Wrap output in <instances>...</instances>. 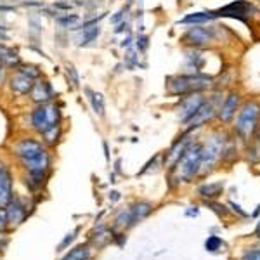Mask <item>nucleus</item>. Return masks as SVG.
Returning <instances> with one entry per match:
<instances>
[{"instance_id":"obj_1","label":"nucleus","mask_w":260,"mask_h":260,"mask_svg":"<svg viewBox=\"0 0 260 260\" xmlns=\"http://www.w3.org/2000/svg\"><path fill=\"white\" fill-rule=\"evenodd\" d=\"M213 87V78L208 75H177L167 78V89L172 95H187L194 92H205Z\"/></svg>"},{"instance_id":"obj_2","label":"nucleus","mask_w":260,"mask_h":260,"mask_svg":"<svg viewBox=\"0 0 260 260\" xmlns=\"http://www.w3.org/2000/svg\"><path fill=\"white\" fill-rule=\"evenodd\" d=\"M200 167H201V144H192L191 142L186 148V151L182 153V156L172 167L174 169V179L177 182H187L196 174H200Z\"/></svg>"},{"instance_id":"obj_3","label":"nucleus","mask_w":260,"mask_h":260,"mask_svg":"<svg viewBox=\"0 0 260 260\" xmlns=\"http://www.w3.org/2000/svg\"><path fill=\"white\" fill-rule=\"evenodd\" d=\"M61 120V111L59 106L56 103H47V104H39L35 110L31 111V127L37 130V132L44 134L45 130H49L54 125H59Z\"/></svg>"},{"instance_id":"obj_4","label":"nucleus","mask_w":260,"mask_h":260,"mask_svg":"<svg viewBox=\"0 0 260 260\" xmlns=\"http://www.w3.org/2000/svg\"><path fill=\"white\" fill-rule=\"evenodd\" d=\"M260 118V104L257 101H248L243 104V108L238 113L236 120V132L240 134L243 139H250L257 128Z\"/></svg>"},{"instance_id":"obj_5","label":"nucleus","mask_w":260,"mask_h":260,"mask_svg":"<svg viewBox=\"0 0 260 260\" xmlns=\"http://www.w3.org/2000/svg\"><path fill=\"white\" fill-rule=\"evenodd\" d=\"M224 153V137L219 134H213V136L205 142V146H201V167L200 174H205L207 170H210L217 160Z\"/></svg>"},{"instance_id":"obj_6","label":"nucleus","mask_w":260,"mask_h":260,"mask_svg":"<svg viewBox=\"0 0 260 260\" xmlns=\"http://www.w3.org/2000/svg\"><path fill=\"white\" fill-rule=\"evenodd\" d=\"M215 28H205V26H194L189 28L186 33L182 35V40L186 45H189L191 49H198V47H205V45L212 44L215 40Z\"/></svg>"},{"instance_id":"obj_7","label":"nucleus","mask_w":260,"mask_h":260,"mask_svg":"<svg viewBox=\"0 0 260 260\" xmlns=\"http://www.w3.org/2000/svg\"><path fill=\"white\" fill-rule=\"evenodd\" d=\"M251 12H255V7L246 0H236L231 2L225 7H220L219 11H213L215 18H234L240 21H246Z\"/></svg>"},{"instance_id":"obj_8","label":"nucleus","mask_w":260,"mask_h":260,"mask_svg":"<svg viewBox=\"0 0 260 260\" xmlns=\"http://www.w3.org/2000/svg\"><path fill=\"white\" fill-rule=\"evenodd\" d=\"M21 163H23V167L26 169L28 175L47 179V174H49V169H50V154H49L47 149H44L42 153H39L33 158L21 160Z\"/></svg>"},{"instance_id":"obj_9","label":"nucleus","mask_w":260,"mask_h":260,"mask_svg":"<svg viewBox=\"0 0 260 260\" xmlns=\"http://www.w3.org/2000/svg\"><path fill=\"white\" fill-rule=\"evenodd\" d=\"M205 103V98L201 95V92H194V94H187L180 98V103L177 106V113L180 121L187 123L191 120V116L198 111V108Z\"/></svg>"},{"instance_id":"obj_10","label":"nucleus","mask_w":260,"mask_h":260,"mask_svg":"<svg viewBox=\"0 0 260 260\" xmlns=\"http://www.w3.org/2000/svg\"><path fill=\"white\" fill-rule=\"evenodd\" d=\"M45 149V146L42 144L40 141L31 139V137H24V139H19L14 144V154L19 158V160H28V158L37 156L39 153Z\"/></svg>"},{"instance_id":"obj_11","label":"nucleus","mask_w":260,"mask_h":260,"mask_svg":"<svg viewBox=\"0 0 260 260\" xmlns=\"http://www.w3.org/2000/svg\"><path fill=\"white\" fill-rule=\"evenodd\" d=\"M54 98V89L47 80H39L33 82V87L30 90V99L39 106V104H47Z\"/></svg>"},{"instance_id":"obj_12","label":"nucleus","mask_w":260,"mask_h":260,"mask_svg":"<svg viewBox=\"0 0 260 260\" xmlns=\"http://www.w3.org/2000/svg\"><path fill=\"white\" fill-rule=\"evenodd\" d=\"M215 111L217 110H215L213 101H205V103L198 108V111L191 116V120L187 121V130H194V128L201 127L203 123H207L208 120H212L213 116H215Z\"/></svg>"},{"instance_id":"obj_13","label":"nucleus","mask_w":260,"mask_h":260,"mask_svg":"<svg viewBox=\"0 0 260 260\" xmlns=\"http://www.w3.org/2000/svg\"><path fill=\"white\" fill-rule=\"evenodd\" d=\"M12 200V174L9 167L0 161V207H6Z\"/></svg>"},{"instance_id":"obj_14","label":"nucleus","mask_w":260,"mask_h":260,"mask_svg":"<svg viewBox=\"0 0 260 260\" xmlns=\"http://www.w3.org/2000/svg\"><path fill=\"white\" fill-rule=\"evenodd\" d=\"M33 82L35 80H31L30 77H26L24 73H21L19 70H16L9 78V87H11L12 92H16V94L28 95L31 90V87H33Z\"/></svg>"},{"instance_id":"obj_15","label":"nucleus","mask_w":260,"mask_h":260,"mask_svg":"<svg viewBox=\"0 0 260 260\" xmlns=\"http://www.w3.org/2000/svg\"><path fill=\"white\" fill-rule=\"evenodd\" d=\"M238 103H240V94H238V92H231V94H228V98L224 99V103H222L219 108V118L222 121H229L234 115H236Z\"/></svg>"},{"instance_id":"obj_16","label":"nucleus","mask_w":260,"mask_h":260,"mask_svg":"<svg viewBox=\"0 0 260 260\" xmlns=\"http://www.w3.org/2000/svg\"><path fill=\"white\" fill-rule=\"evenodd\" d=\"M4 208H6L7 219H9L11 224L18 225L24 220V217H26V208H24V205L21 203L18 198H12Z\"/></svg>"},{"instance_id":"obj_17","label":"nucleus","mask_w":260,"mask_h":260,"mask_svg":"<svg viewBox=\"0 0 260 260\" xmlns=\"http://www.w3.org/2000/svg\"><path fill=\"white\" fill-rule=\"evenodd\" d=\"M151 210H153V207H151L149 203H146V201H139V203L132 205V207L128 208L130 225H136L139 220H142L144 217H148L151 213Z\"/></svg>"},{"instance_id":"obj_18","label":"nucleus","mask_w":260,"mask_h":260,"mask_svg":"<svg viewBox=\"0 0 260 260\" xmlns=\"http://www.w3.org/2000/svg\"><path fill=\"white\" fill-rule=\"evenodd\" d=\"M189 144H191V141L187 139V137H184V139H180V141L175 142V144L172 146V149L169 151V154H167L165 165H172V167H174V165H175V161H177L179 158L182 156V153L186 151V148H187ZM172 167H170V169H172Z\"/></svg>"},{"instance_id":"obj_19","label":"nucleus","mask_w":260,"mask_h":260,"mask_svg":"<svg viewBox=\"0 0 260 260\" xmlns=\"http://www.w3.org/2000/svg\"><path fill=\"white\" fill-rule=\"evenodd\" d=\"M215 19L213 16V11H205V12H192V14H187L186 18L179 19L177 24H205L208 21Z\"/></svg>"},{"instance_id":"obj_20","label":"nucleus","mask_w":260,"mask_h":260,"mask_svg":"<svg viewBox=\"0 0 260 260\" xmlns=\"http://www.w3.org/2000/svg\"><path fill=\"white\" fill-rule=\"evenodd\" d=\"M80 35H78V47H85V45H90L92 42H95L99 39L101 35V26L98 24V26H92V28H87V30H82L78 31Z\"/></svg>"},{"instance_id":"obj_21","label":"nucleus","mask_w":260,"mask_h":260,"mask_svg":"<svg viewBox=\"0 0 260 260\" xmlns=\"http://www.w3.org/2000/svg\"><path fill=\"white\" fill-rule=\"evenodd\" d=\"M85 94L89 95V103L92 106V111L98 116H104V98L99 92H94L90 89H85Z\"/></svg>"},{"instance_id":"obj_22","label":"nucleus","mask_w":260,"mask_h":260,"mask_svg":"<svg viewBox=\"0 0 260 260\" xmlns=\"http://www.w3.org/2000/svg\"><path fill=\"white\" fill-rule=\"evenodd\" d=\"M90 257H92V250L87 245H82L70 250V253L64 255L61 260H90Z\"/></svg>"},{"instance_id":"obj_23","label":"nucleus","mask_w":260,"mask_h":260,"mask_svg":"<svg viewBox=\"0 0 260 260\" xmlns=\"http://www.w3.org/2000/svg\"><path fill=\"white\" fill-rule=\"evenodd\" d=\"M61 139V125H54L49 130H45L42 134V141H44L45 146H56L57 141Z\"/></svg>"},{"instance_id":"obj_24","label":"nucleus","mask_w":260,"mask_h":260,"mask_svg":"<svg viewBox=\"0 0 260 260\" xmlns=\"http://www.w3.org/2000/svg\"><path fill=\"white\" fill-rule=\"evenodd\" d=\"M222 189H224V184L213 182V184H203V186L198 189V192L203 196V198H215V196L220 194Z\"/></svg>"},{"instance_id":"obj_25","label":"nucleus","mask_w":260,"mask_h":260,"mask_svg":"<svg viewBox=\"0 0 260 260\" xmlns=\"http://www.w3.org/2000/svg\"><path fill=\"white\" fill-rule=\"evenodd\" d=\"M80 21V16L78 14H61L59 16H56V23L59 24L61 28H75L77 26V23Z\"/></svg>"},{"instance_id":"obj_26","label":"nucleus","mask_w":260,"mask_h":260,"mask_svg":"<svg viewBox=\"0 0 260 260\" xmlns=\"http://www.w3.org/2000/svg\"><path fill=\"white\" fill-rule=\"evenodd\" d=\"M186 61H187V66H191V68H194V70L201 68V64H203V57H201V54L196 49H191L189 52L186 54Z\"/></svg>"},{"instance_id":"obj_27","label":"nucleus","mask_w":260,"mask_h":260,"mask_svg":"<svg viewBox=\"0 0 260 260\" xmlns=\"http://www.w3.org/2000/svg\"><path fill=\"white\" fill-rule=\"evenodd\" d=\"M16 70H19L21 73H24L26 77H30L31 80H39L42 77V71L39 70V66H35V64H19Z\"/></svg>"},{"instance_id":"obj_28","label":"nucleus","mask_w":260,"mask_h":260,"mask_svg":"<svg viewBox=\"0 0 260 260\" xmlns=\"http://www.w3.org/2000/svg\"><path fill=\"white\" fill-rule=\"evenodd\" d=\"M222 246V240L219 236H208V240L205 241V248L208 251H217Z\"/></svg>"},{"instance_id":"obj_29","label":"nucleus","mask_w":260,"mask_h":260,"mask_svg":"<svg viewBox=\"0 0 260 260\" xmlns=\"http://www.w3.org/2000/svg\"><path fill=\"white\" fill-rule=\"evenodd\" d=\"M127 12H128V6H125V7H121V9L116 12V14H113L111 16V24H118L121 23V21H125V16H127Z\"/></svg>"},{"instance_id":"obj_30","label":"nucleus","mask_w":260,"mask_h":260,"mask_svg":"<svg viewBox=\"0 0 260 260\" xmlns=\"http://www.w3.org/2000/svg\"><path fill=\"white\" fill-rule=\"evenodd\" d=\"M136 45H137V50H139V52H144V50L149 47V39H148V35L141 33V35L137 37V40H136Z\"/></svg>"},{"instance_id":"obj_31","label":"nucleus","mask_w":260,"mask_h":260,"mask_svg":"<svg viewBox=\"0 0 260 260\" xmlns=\"http://www.w3.org/2000/svg\"><path fill=\"white\" fill-rule=\"evenodd\" d=\"M66 70H68V78L71 77V83H73V87H78L80 80H78V73H77V70H75V66L68 64L66 66Z\"/></svg>"},{"instance_id":"obj_32","label":"nucleus","mask_w":260,"mask_h":260,"mask_svg":"<svg viewBox=\"0 0 260 260\" xmlns=\"http://www.w3.org/2000/svg\"><path fill=\"white\" fill-rule=\"evenodd\" d=\"M241 260H260V250H250L243 255Z\"/></svg>"},{"instance_id":"obj_33","label":"nucleus","mask_w":260,"mask_h":260,"mask_svg":"<svg viewBox=\"0 0 260 260\" xmlns=\"http://www.w3.org/2000/svg\"><path fill=\"white\" fill-rule=\"evenodd\" d=\"M9 224V219H7V212L6 208H0V231H4Z\"/></svg>"},{"instance_id":"obj_34","label":"nucleus","mask_w":260,"mask_h":260,"mask_svg":"<svg viewBox=\"0 0 260 260\" xmlns=\"http://www.w3.org/2000/svg\"><path fill=\"white\" fill-rule=\"evenodd\" d=\"M73 6L75 4H71V2H56L54 4V7H56V11H70V9H73Z\"/></svg>"},{"instance_id":"obj_35","label":"nucleus","mask_w":260,"mask_h":260,"mask_svg":"<svg viewBox=\"0 0 260 260\" xmlns=\"http://www.w3.org/2000/svg\"><path fill=\"white\" fill-rule=\"evenodd\" d=\"M125 59H127V62H128L130 66H136L137 61H139V57H137V54L134 52V50H128L127 56H125Z\"/></svg>"},{"instance_id":"obj_36","label":"nucleus","mask_w":260,"mask_h":260,"mask_svg":"<svg viewBox=\"0 0 260 260\" xmlns=\"http://www.w3.org/2000/svg\"><path fill=\"white\" fill-rule=\"evenodd\" d=\"M128 28H130V23L128 21H121V23L116 24V28H115V33L118 35V33H123V31H128Z\"/></svg>"},{"instance_id":"obj_37","label":"nucleus","mask_w":260,"mask_h":260,"mask_svg":"<svg viewBox=\"0 0 260 260\" xmlns=\"http://www.w3.org/2000/svg\"><path fill=\"white\" fill-rule=\"evenodd\" d=\"M77 233H78V229H77V231H75V233H71V234H68V236H66V238H64V241H62V243H61V245H59V250H64V248H66V246H68V245H70V243H71V241H73V240H75V234H77Z\"/></svg>"},{"instance_id":"obj_38","label":"nucleus","mask_w":260,"mask_h":260,"mask_svg":"<svg viewBox=\"0 0 260 260\" xmlns=\"http://www.w3.org/2000/svg\"><path fill=\"white\" fill-rule=\"evenodd\" d=\"M6 62H4L2 59H0V85L4 83V78H6Z\"/></svg>"},{"instance_id":"obj_39","label":"nucleus","mask_w":260,"mask_h":260,"mask_svg":"<svg viewBox=\"0 0 260 260\" xmlns=\"http://www.w3.org/2000/svg\"><path fill=\"white\" fill-rule=\"evenodd\" d=\"M132 37H130V35H127V39H123V42H121V47H123V49H130V45H132Z\"/></svg>"},{"instance_id":"obj_40","label":"nucleus","mask_w":260,"mask_h":260,"mask_svg":"<svg viewBox=\"0 0 260 260\" xmlns=\"http://www.w3.org/2000/svg\"><path fill=\"white\" fill-rule=\"evenodd\" d=\"M11 11H14L12 6H4V4H0V12H11Z\"/></svg>"},{"instance_id":"obj_41","label":"nucleus","mask_w":260,"mask_h":260,"mask_svg":"<svg viewBox=\"0 0 260 260\" xmlns=\"http://www.w3.org/2000/svg\"><path fill=\"white\" fill-rule=\"evenodd\" d=\"M231 207H233V208H234V210H236L238 213H240V215H243V217H245V215H246V213H245V212H243V210H240V207H238V205L231 203Z\"/></svg>"},{"instance_id":"obj_42","label":"nucleus","mask_w":260,"mask_h":260,"mask_svg":"<svg viewBox=\"0 0 260 260\" xmlns=\"http://www.w3.org/2000/svg\"><path fill=\"white\" fill-rule=\"evenodd\" d=\"M187 215H198V208L194 207V210H189L187 212Z\"/></svg>"},{"instance_id":"obj_43","label":"nucleus","mask_w":260,"mask_h":260,"mask_svg":"<svg viewBox=\"0 0 260 260\" xmlns=\"http://www.w3.org/2000/svg\"><path fill=\"white\" fill-rule=\"evenodd\" d=\"M255 233H257V236L260 238V224H258V228H257V231H255Z\"/></svg>"},{"instance_id":"obj_44","label":"nucleus","mask_w":260,"mask_h":260,"mask_svg":"<svg viewBox=\"0 0 260 260\" xmlns=\"http://www.w3.org/2000/svg\"><path fill=\"white\" fill-rule=\"evenodd\" d=\"M0 47H2V45H0Z\"/></svg>"}]
</instances>
